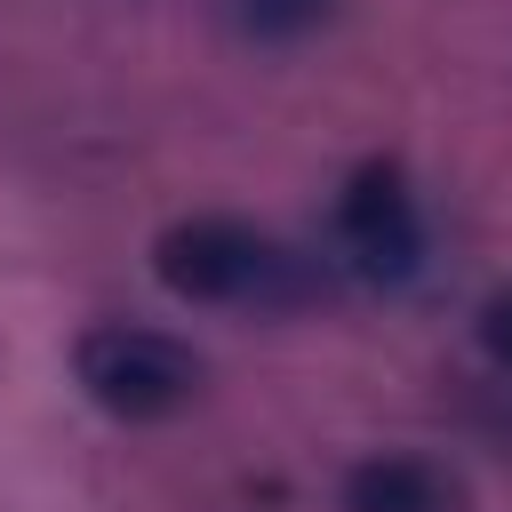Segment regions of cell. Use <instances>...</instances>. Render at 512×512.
Returning a JSON list of instances; mask_svg holds the SVG:
<instances>
[{"label":"cell","instance_id":"cell-1","mask_svg":"<svg viewBox=\"0 0 512 512\" xmlns=\"http://www.w3.org/2000/svg\"><path fill=\"white\" fill-rule=\"evenodd\" d=\"M152 272H160V288H176L192 304H296L312 288L280 240H264L256 224H232V216L168 224L152 240Z\"/></svg>","mask_w":512,"mask_h":512},{"label":"cell","instance_id":"cell-2","mask_svg":"<svg viewBox=\"0 0 512 512\" xmlns=\"http://www.w3.org/2000/svg\"><path fill=\"white\" fill-rule=\"evenodd\" d=\"M72 368H80L88 400H96L104 416H128V424L176 416V408L192 400V384H200V360H192L176 336H160V328H128V320L88 328L80 352H72Z\"/></svg>","mask_w":512,"mask_h":512},{"label":"cell","instance_id":"cell-3","mask_svg":"<svg viewBox=\"0 0 512 512\" xmlns=\"http://www.w3.org/2000/svg\"><path fill=\"white\" fill-rule=\"evenodd\" d=\"M336 240L344 256L368 272V280H408L416 272V248H424V224H416V200L400 184V168H360L336 200Z\"/></svg>","mask_w":512,"mask_h":512},{"label":"cell","instance_id":"cell-4","mask_svg":"<svg viewBox=\"0 0 512 512\" xmlns=\"http://www.w3.org/2000/svg\"><path fill=\"white\" fill-rule=\"evenodd\" d=\"M344 512H456V480L432 456H368L344 480Z\"/></svg>","mask_w":512,"mask_h":512},{"label":"cell","instance_id":"cell-5","mask_svg":"<svg viewBox=\"0 0 512 512\" xmlns=\"http://www.w3.org/2000/svg\"><path fill=\"white\" fill-rule=\"evenodd\" d=\"M232 16L256 40H304V32H320L336 16V0H232Z\"/></svg>","mask_w":512,"mask_h":512},{"label":"cell","instance_id":"cell-6","mask_svg":"<svg viewBox=\"0 0 512 512\" xmlns=\"http://www.w3.org/2000/svg\"><path fill=\"white\" fill-rule=\"evenodd\" d=\"M480 344H488L496 368H512V288H496V296L480 304Z\"/></svg>","mask_w":512,"mask_h":512}]
</instances>
